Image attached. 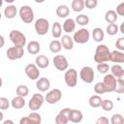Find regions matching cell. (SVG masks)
I'll list each match as a JSON object with an SVG mask.
<instances>
[{"mask_svg":"<svg viewBox=\"0 0 124 124\" xmlns=\"http://www.w3.org/2000/svg\"><path fill=\"white\" fill-rule=\"evenodd\" d=\"M115 46L118 50L124 51V37H120L115 42Z\"/></svg>","mask_w":124,"mask_h":124,"instance_id":"b9f144b4","label":"cell"},{"mask_svg":"<svg viewBox=\"0 0 124 124\" xmlns=\"http://www.w3.org/2000/svg\"><path fill=\"white\" fill-rule=\"evenodd\" d=\"M62 97V92L60 89L58 88H54V89H51L50 91H48L45 97V100L46 101V103L50 104V105H53V104H56L57 102L60 101Z\"/></svg>","mask_w":124,"mask_h":124,"instance_id":"30bf717a","label":"cell"},{"mask_svg":"<svg viewBox=\"0 0 124 124\" xmlns=\"http://www.w3.org/2000/svg\"><path fill=\"white\" fill-rule=\"evenodd\" d=\"M79 78L85 83L93 82V80H94V71H93V69L89 66H85V67L81 68V70L79 72Z\"/></svg>","mask_w":124,"mask_h":124,"instance_id":"9c48e42d","label":"cell"},{"mask_svg":"<svg viewBox=\"0 0 124 124\" xmlns=\"http://www.w3.org/2000/svg\"><path fill=\"white\" fill-rule=\"evenodd\" d=\"M119 31H120L122 34H124V20L122 21V23H121V25H120V27H119Z\"/></svg>","mask_w":124,"mask_h":124,"instance_id":"7dc6e473","label":"cell"},{"mask_svg":"<svg viewBox=\"0 0 124 124\" xmlns=\"http://www.w3.org/2000/svg\"><path fill=\"white\" fill-rule=\"evenodd\" d=\"M35 64L37 65L38 68H41V69H45L46 68L48 65H49V59L46 56V55H38L35 59Z\"/></svg>","mask_w":124,"mask_h":124,"instance_id":"d6986e66","label":"cell"},{"mask_svg":"<svg viewBox=\"0 0 124 124\" xmlns=\"http://www.w3.org/2000/svg\"><path fill=\"white\" fill-rule=\"evenodd\" d=\"M69 13H70V9L67 5H59L56 8V15L61 18L67 17L69 16Z\"/></svg>","mask_w":124,"mask_h":124,"instance_id":"4316f807","label":"cell"},{"mask_svg":"<svg viewBox=\"0 0 124 124\" xmlns=\"http://www.w3.org/2000/svg\"><path fill=\"white\" fill-rule=\"evenodd\" d=\"M96 124H109V120L106 116H100L96 120Z\"/></svg>","mask_w":124,"mask_h":124,"instance_id":"f6af8a7d","label":"cell"},{"mask_svg":"<svg viewBox=\"0 0 124 124\" xmlns=\"http://www.w3.org/2000/svg\"><path fill=\"white\" fill-rule=\"evenodd\" d=\"M103 83L106 87V91L108 93L113 92L115 90V86H116V78L114 76H112L111 74H107L104 77V80Z\"/></svg>","mask_w":124,"mask_h":124,"instance_id":"7c38bea8","label":"cell"},{"mask_svg":"<svg viewBox=\"0 0 124 124\" xmlns=\"http://www.w3.org/2000/svg\"><path fill=\"white\" fill-rule=\"evenodd\" d=\"M76 24L77 23H76V21L73 18H67L64 21L62 28H63L64 32H66V33H72L76 29Z\"/></svg>","mask_w":124,"mask_h":124,"instance_id":"44dd1931","label":"cell"},{"mask_svg":"<svg viewBox=\"0 0 124 124\" xmlns=\"http://www.w3.org/2000/svg\"><path fill=\"white\" fill-rule=\"evenodd\" d=\"M110 60V51L106 45H99L95 49L94 61L98 64L106 63Z\"/></svg>","mask_w":124,"mask_h":124,"instance_id":"6da1fadb","label":"cell"},{"mask_svg":"<svg viewBox=\"0 0 124 124\" xmlns=\"http://www.w3.org/2000/svg\"><path fill=\"white\" fill-rule=\"evenodd\" d=\"M6 53H7V57L10 60H17V59H20L24 55V49L21 46H14L9 47Z\"/></svg>","mask_w":124,"mask_h":124,"instance_id":"ba28073f","label":"cell"},{"mask_svg":"<svg viewBox=\"0 0 124 124\" xmlns=\"http://www.w3.org/2000/svg\"><path fill=\"white\" fill-rule=\"evenodd\" d=\"M41 50V46L37 41H31L27 44V51L30 54H37Z\"/></svg>","mask_w":124,"mask_h":124,"instance_id":"603a6c76","label":"cell"},{"mask_svg":"<svg viewBox=\"0 0 124 124\" xmlns=\"http://www.w3.org/2000/svg\"><path fill=\"white\" fill-rule=\"evenodd\" d=\"M42 118L40 113L38 112H31L28 116L22 117L19 120V124H41Z\"/></svg>","mask_w":124,"mask_h":124,"instance_id":"5bb4252c","label":"cell"},{"mask_svg":"<svg viewBox=\"0 0 124 124\" xmlns=\"http://www.w3.org/2000/svg\"><path fill=\"white\" fill-rule=\"evenodd\" d=\"M76 23H78V25H81V26H84V25H87L89 23V16H86V15H78L76 19H75Z\"/></svg>","mask_w":124,"mask_h":124,"instance_id":"1f68e13d","label":"cell"},{"mask_svg":"<svg viewBox=\"0 0 124 124\" xmlns=\"http://www.w3.org/2000/svg\"><path fill=\"white\" fill-rule=\"evenodd\" d=\"M69 118H70V121L73 123H79L83 118V114L78 109H71Z\"/></svg>","mask_w":124,"mask_h":124,"instance_id":"ac0fdd59","label":"cell"},{"mask_svg":"<svg viewBox=\"0 0 124 124\" xmlns=\"http://www.w3.org/2000/svg\"><path fill=\"white\" fill-rule=\"evenodd\" d=\"M49 49L51 52L53 53H58L61 48H62V45H61V42H59L58 40H53L49 43Z\"/></svg>","mask_w":124,"mask_h":124,"instance_id":"4dcf8cb0","label":"cell"},{"mask_svg":"<svg viewBox=\"0 0 124 124\" xmlns=\"http://www.w3.org/2000/svg\"><path fill=\"white\" fill-rule=\"evenodd\" d=\"M84 1L83 0H73L72 1V10L74 12H81L84 9Z\"/></svg>","mask_w":124,"mask_h":124,"instance_id":"f546056e","label":"cell"},{"mask_svg":"<svg viewBox=\"0 0 124 124\" xmlns=\"http://www.w3.org/2000/svg\"><path fill=\"white\" fill-rule=\"evenodd\" d=\"M16 13H17V10L15 5H8L4 9V16L6 18H9V19L14 18L16 16Z\"/></svg>","mask_w":124,"mask_h":124,"instance_id":"7402d4cb","label":"cell"},{"mask_svg":"<svg viewBox=\"0 0 124 124\" xmlns=\"http://www.w3.org/2000/svg\"><path fill=\"white\" fill-rule=\"evenodd\" d=\"M107 33L109 35V36H114L117 34V32L119 31V28L118 26L115 24V23H111V24H108L107 26V29H106Z\"/></svg>","mask_w":124,"mask_h":124,"instance_id":"e575fe53","label":"cell"},{"mask_svg":"<svg viewBox=\"0 0 124 124\" xmlns=\"http://www.w3.org/2000/svg\"><path fill=\"white\" fill-rule=\"evenodd\" d=\"M84 5L88 9H94V8L97 7L98 1L97 0H85L84 1Z\"/></svg>","mask_w":124,"mask_h":124,"instance_id":"7bdbcfd3","label":"cell"},{"mask_svg":"<svg viewBox=\"0 0 124 124\" xmlns=\"http://www.w3.org/2000/svg\"><path fill=\"white\" fill-rule=\"evenodd\" d=\"M92 38H93V40L95 42H98V43L102 42L104 40V38H105V33H104L103 29L100 28V27L94 28L93 31H92Z\"/></svg>","mask_w":124,"mask_h":124,"instance_id":"484cf974","label":"cell"},{"mask_svg":"<svg viewBox=\"0 0 124 124\" xmlns=\"http://www.w3.org/2000/svg\"><path fill=\"white\" fill-rule=\"evenodd\" d=\"M11 105L14 108L16 109H19L21 108H23L25 106V100L23 97L20 96H16L15 98H13V100L11 101Z\"/></svg>","mask_w":124,"mask_h":124,"instance_id":"d4e9b609","label":"cell"},{"mask_svg":"<svg viewBox=\"0 0 124 124\" xmlns=\"http://www.w3.org/2000/svg\"><path fill=\"white\" fill-rule=\"evenodd\" d=\"M0 40H1V45H0V47H2L3 46H4V37L1 35L0 36Z\"/></svg>","mask_w":124,"mask_h":124,"instance_id":"681fc988","label":"cell"},{"mask_svg":"<svg viewBox=\"0 0 124 124\" xmlns=\"http://www.w3.org/2000/svg\"><path fill=\"white\" fill-rule=\"evenodd\" d=\"M116 79H118V80H121V81H124V71L122 72V74L116 78Z\"/></svg>","mask_w":124,"mask_h":124,"instance_id":"c3c4849f","label":"cell"},{"mask_svg":"<svg viewBox=\"0 0 124 124\" xmlns=\"http://www.w3.org/2000/svg\"><path fill=\"white\" fill-rule=\"evenodd\" d=\"M123 124H124V121H123Z\"/></svg>","mask_w":124,"mask_h":124,"instance_id":"816d5d0a","label":"cell"},{"mask_svg":"<svg viewBox=\"0 0 124 124\" xmlns=\"http://www.w3.org/2000/svg\"><path fill=\"white\" fill-rule=\"evenodd\" d=\"M110 69L109 65L108 63H101V64H97V70L100 74H108V70Z\"/></svg>","mask_w":124,"mask_h":124,"instance_id":"f35d334b","label":"cell"},{"mask_svg":"<svg viewBox=\"0 0 124 124\" xmlns=\"http://www.w3.org/2000/svg\"><path fill=\"white\" fill-rule=\"evenodd\" d=\"M2 124H15V123H14L13 120H11V119H7V120H4V121L2 122Z\"/></svg>","mask_w":124,"mask_h":124,"instance_id":"bcb514c9","label":"cell"},{"mask_svg":"<svg viewBox=\"0 0 124 124\" xmlns=\"http://www.w3.org/2000/svg\"><path fill=\"white\" fill-rule=\"evenodd\" d=\"M16 92L17 96H20V97L24 98L29 94V88L26 85H18L16 89Z\"/></svg>","mask_w":124,"mask_h":124,"instance_id":"d6a6232c","label":"cell"},{"mask_svg":"<svg viewBox=\"0 0 124 124\" xmlns=\"http://www.w3.org/2000/svg\"><path fill=\"white\" fill-rule=\"evenodd\" d=\"M70 110L71 108H65L61 109L55 117V123L56 124H68V122L70 121V118H69Z\"/></svg>","mask_w":124,"mask_h":124,"instance_id":"9a60e30c","label":"cell"},{"mask_svg":"<svg viewBox=\"0 0 124 124\" xmlns=\"http://www.w3.org/2000/svg\"><path fill=\"white\" fill-rule=\"evenodd\" d=\"M89 38H90L89 31L85 28H81V29H79L74 33L73 40L77 44H85L89 41Z\"/></svg>","mask_w":124,"mask_h":124,"instance_id":"8992f818","label":"cell"},{"mask_svg":"<svg viewBox=\"0 0 124 124\" xmlns=\"http://www.w3.org/2000/svg\"><path fill=\"white\" fill-rule=\"evenodd\" d=\"M123 121H124V117L119 113H114L110 118L111 124H123Z\"/></svg>","mask_w":124,"mask_h":124,"instance_id":"74e56055","label":"cell"},{"mask_svg":"<svg viewBox=\"0 0 124 124\" xmlns=\"http://www.w3.org/2000/svg\"><path fill=\"white\" fill-rule=\"evenodd\" d=\"M117 13L116 11L114 10H108L106 12L105 14V20L108 23V24H111V23H114L116 20H117Z\"/></svg>","mask_w":124,"mask_h":124,"instance_id":"cb8c5ba5","label":"cell"},{"mask_svg":"<svg viewBox=\"0 0 124 124\" xmlns=\"http://www.w3.org/2000/svg\"><path fill=\"white\" fill-rule=\"evenodd\" d=\"M101 108L105 111H110L113 108V102L110 101V100H108V99L103 100L102 105H101Z\"/></svg>","mask_w":124,"mask_h":124,"instance_id":"d590c367","label":"cell"},{"mask_svg":"<svg viewBox=\"0 0 124 124\" xmlns=\"http://www.w3.org/2000/svg\"><path fill=\"white\" fill-rule=\"evenodd\" d=\"M9 38H10L11 42L14 44V46H16L23 47L26 44L25 35L22 32L18 31V30H12L9 34Z\"/></svg>","mask_w":124,"mask_h":124,"instance_id":"7a4b0ae2","label":"cell"},{"mask_svg":"<svg viewBox=\"0 0 124 124\" xmlns=\"http://www.w3.org/2000/svg\"><path fill=\"white\" fill-rule=\"evenodd\" d=\"M34 27H35V31L38 35L40 36H44L46 35L47 32H48V29H49V22L47 19L44 18V17H41V18H38L36 21H35V24H34Z\"/></svg>","mask_w":124,"mask_h":124,"instance_id":"277c9868","label":"cell"},{"mask_svg":"<svg viewBox=\"0 0 124 124\" xmlns=\"http://www.w3.org/2000/svg\"><path fill=\"white\" fill-rule=\"evenodd\" d=\"M94 91H95V93H97V95H102V94L107 92L106 87H105L103 82H97L94 85Z\"/></svg>","mask_w":124,"mask_h":124,"instance_id":"8d00e7d4","label":"cell"},{"mask_svg":"<svg viewBox=\"0 0 124 124\" xmlns=\"http://www.w3.org/2000/svg\"><path fill=\"white\" fill-rule=\"evenodd\" d=\"M53 65L58 71H65L68 69L69 63H68L67 58L64 55L57 54L53 57Z\"/></svg>","mask_w":124,"mask_h":124,"instance_id":"8fae6325","label":"cell"},{"mask_svg":"<svg viewBox=\"0 0 124 124\" xmlns=\"http://www.w3.org/2000/svg\"><path fill=\"white\" fill-rule=\"evenodd\" d=\"M50 87V81L46 78H41L36 82V88L41 92H46Z\"/></svg>","mask_w":124,"mask_h":124,"instance_id":"2e32d148","label":"cell"},{"mask_svg":"<svg viewBox=\"0 0 124 124\" xmlns=\"http://www.w3.org/2000/svg\"><path fill=\"white\" fill-rule=\"evenodd\" d=\"M102 102H103L102 98L100 97V95H97V94L90 96V98H89V100H88L89 106H90L91 108H99V107H101Z\"/></svg>","mask_w":124,"mask_h":124,"instance_id":"83f0119b","label":"cell"},{"mask_svg":"<svg viewBox=\"0 0 124 124\" xmlns=\"http://www.w3.org/2000/svg\"><path fill=\"white\" fill-rule=\"evenodd\" d=\"M116 13H117V15L124 16V2H121L120 4L117 5V7H116Z\"/></svg>","mask_w":124,"mask_h":124,"instance_id":"ee69618b","label":"cell"},{"mask_svg":"<svg viewBox=\"0 0 124 124\" xmlns=\"http://www.w3.org/2000/svg\"><path fill=\"white\" fill-rule=\"evenodd\" d=\"M24 72H25L26 76L31 80H36L40 77V71H39V68L37 67L36 64H31L30 63V64L26 65V67L24 68Z\"/></svg>","mask_w":124,"mask_h":124,"instance_id":"4fadbf2b","label":"cell"},{"mask_svg":"<svg viewBox=\"0 0 124 124\" xmlns=\"http://www.w3.org/2000/svg\"><path fill=\"white\" fill-rule=\"evenodd\" d=\"M111 62H114L115 64H121L124 63V52L120 50H113L110 52V60Z\"/></svg>","mask_w":124,"mask_h":124,"instance_id":"e0dca14e","label":"cell"},{"mask_svg":"<svg viewBox=\"0 0 124 124\" xmlns=\"http://www.w3.org/2000/svg\"><path fill=\"white\" fill-rule=\"evenodd\" d=\"M114 92L119 93V94L124 93V81H121V80L116 79V86H115Z\"/></svg>","mask_w":124,"mask_h":124,"instance_id":"ab89813d","label":"cell"},{"mask_svg":"<svg viewBox=\"0 0 124 124\" xmlns=\"http://www.w3.org/2000/svg\"><path fill=\"white\" fill-rule=\"evenodd\" d=\"M64 80L69 87H75L78 82V73L75 69L71 68L65 72Z\"/></svg>","mask_w":124,"mask_h":124,"instance_id":"52a82bcc","label":"cell"},{"mask_svg":"<svg viewBox=\"0 0 124 124\" xmlns=\"http://www.w3.org/2000/svg\"><path fill=\"white\" fill-rule=\"evenodd\" d=\"M61 45L62 47H64L67 50H70L74 47V40L69 35H63L61 38Z\"/></svg>","mask_w":124,"mask_h":124,"instance_id":"ffe728a7","label":"cell"},{"mask_svg":"<svg viewBox=\"0 0 124 124\" xmlns=\"http://www.w3.org/2000/svg\"><path fill=\"white\" fill-rule=\"evenodd\" d=\"M9 106H10L9 100L7 98H5V97H1L0 98V108H1V110L9 108Z\"/></svg>","mask_w":124,"mask_h":124,"instance_id":"60d3db41","label":"cell"},{"mask_svg":"<svg viewBox=\"0 0 124 124\" xmlns=\"http://www.w3.org/2000/svg\"><path fill=\"white\" fill-rule=\"evenodd\" d=\"M124 70H123V68L119 65V64H114V65H112L111 67H110V72H111V75L112 76H114L116 78L122 74V72H123Z\"/></svg>","mask_w":124,"mask_h":124,"instance_id":"836d02e7","label":"cell"},{"mask_svg":"<svg viewBox=\"0 0 124 124\" xmlns=\"http://www.w3.org/2000/svg\"><path fill=\"white\" fill-rule=\"evenodd\" d=\"M45 102V97L41 94V93H35L32 98L29 100V103H28V107L31 110H38L44 104Z\"/></svg>","mask_w":124,"mask_h":124,"instance_id":"5b68a950","label":"cell"},{"mask_svg":"<svg viewBox=\"0 0 124 124\" xmlns=\"http://www.w3.org/2000/svg\"><path fill=\"white\" fill-rule=\"evenodd\" d=\"M19 16L24 23H31L34 20V12L30 6L23 5L19 9Z\"/></svg>","mask_w":124,"mask_h":124,"instance_id":"3957f363","label":"cell"},{"mask_svg":"<svg viewBox=\"0 0 124 124\" xmlns=\"http://www.w3.org/2000/svg\"><path fill=\"white\" fill-rule=\"evenodd\" d=\"M51 34L52 36L55 38V39H58L61 37V34H62V26L61 24L58 22V21H55L53 24H52V27H51Z\"/></svg>","mask_w":124,"mask_h":124,"instance_id":"f1b7e54d","label":"cell"},{"mask_svg":"<svg viewBox=\"0 0 124 124\" xmlns=\"http://www.w3.org/2000/svg\"><path fill=\"white\" fill-rule=\"evenodd\" d=\"M2 119H3V113L0 112V120H2Z\"/></svg>","mask_w":124,"mask_h":124,"instance_id":"f907efd6","label":"cell"}]
</instances>
